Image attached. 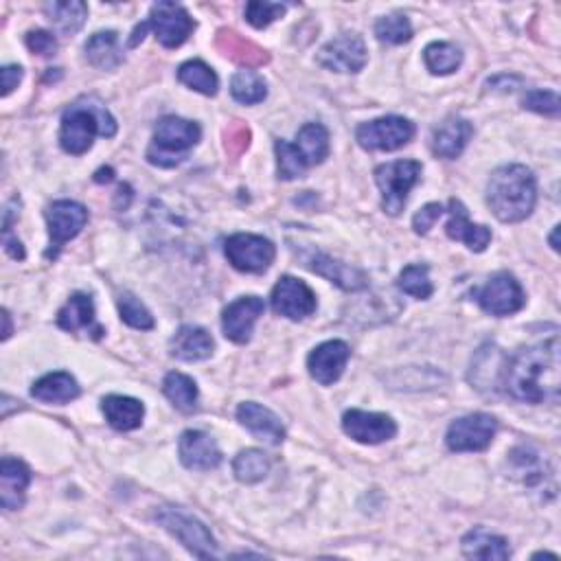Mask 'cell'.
Masks as SVG:
<instances>
[{
	"label": "cell",
	"instance_id": "1",
	"mask_svg": "<svg viewBox=\"0 0 561 561\" xmlns=\"http://www.w3.org/2000/svg\"><path fill=\"white\" fill-rule=\"evenodd\" d=\"M502 388L518 402L544 404L559 397V338L526 347L505 360Z\"/></svg>",
	"mask_w": 561,
	"mask_h": 561
},
{
	"label": "cell",
	"instance_id": "2",
	"mask_svg": "<svg viewBox=\"0 0 561 561\" xmlns=\"http://www.w3.org/2000/svg\"><path fill=\"white\" fill-rule=\"evenodd\" d=\"M487 202L500 222L518 224L526 220L537 202L533 171L524 165L498 167L489 178Z\"/></svg>",
	"mask_w": 561,
	"mask_h": 561
},
{
	"label": "cell",
	"instance_id": "3",
	"mask_svg": "<svg viewBox=\"0 0 561 561\" xmlns=\"http://www.w3.org/2000/svg\"><path fill=\"white\" fill-rule=\"evenodd\" d=\"M114 134H117V121H114V117L101 101L88 97L73 103V106L64 112L60 145L64 152L82 156L93 147L95 136L112 139Z\"/></svg>",
	"mask_w": 561,
	"mask_h": 561
},
{
	"label": "cell",
	"instance_id": "4",
	"mask_svg": "<svg viewBox=\"0 0 561 561\" xmlns=\"http://www.w3.org/2000/svg\"><path fill=\"white\" fill-rule=\"evenodd\" d=\"M200 136L202 130L198 123L180 117H163L156 125L147 160L156 167H176L187 158L189 150L198 145Z\"/></svg>",
	"mask_w": 561,
	"mask_h": 561
},
{
	"label": "cell",
	"instance_id": "5",
	"mask_svg": "<svg viewBox=\"0 0 561 561\" xmlns=\"http://www.w3.org/2000/svg\"><path fill=\"white\" fill-rule=\"evenodd\" d=\"M421 178V163L417 160H397L375 169V182L382 191V209L388 215H399L404 211L410 189Z\"/></svg>",
	"mask_w": 561,
	"mask_h": 561
},
{
	"label": "cell",
	"instance_id": "6",
	"mask_svg": "<svg viewBox=\"0 0 561 561\" xmlns=\"http://www.w3.org/2000/svg\"><path fill=\"white\" fill-rule=\"evenodd\" d=\"M156 520L196 557L211 559L217 555V544L213 535L200 520L191 518V515L178 509H160L156 513Z\"/></svg>",
	"mask_w": 561,
	"mask_h": 561
},
{
	"label": "cell",
	"instance_id": "7",
	"mask_svg": "<svg viewBox=\"0 0 561 561\" xmlns=\"http://www.w3.org/2000/svg\"><path fill=\"white\" fill-rule=\"evenodd\" d=\"M415 136V125L404 117H382L362 123L356 139L362 150L369 152H393L404 147Z\"/></svg>",
	"mask_w": 561,
	"mask_h": 561
},
{
	"label": "cell",
	"instance_id": "8",
	"mask_svg": "<svg viewBox=\"0 0 561 561\" xmlns=\"http://www.w3.org/2000/svg\"><path fill=\"white\" fill-rule=\"evenodd\" d=\"M224 253L228 263L239 272H253L259 274L270 268V263L277 257V248L266 237L237 233L226 239Z\"/></svg>",
	"mask_w": 561,
	"mask_h": 561
},
{
	"label": "cell",
	"instance_id": "9",
	"mask_svg": "<svg viewBox=\"0 0 561 561\" xmlns=\"http://www.w3.org/2000/svg\"><path fill=\"white\" fill-rule=\"evenodd\" d=\"M496 432L498 421L485 412H476L456 419L445 434V443L452 452H483L494 441Z\"/></svg>",
	"mask_w": 561,
	"mask_h": 561
},
{
	"label": "cell",
	"instance_id": "10",
	"mask_svg": "<svg viewBox=\"0 0 561 561\" xmlns=\"http://www.w3.org/2000/svg\"><path fill=\"white\" fill-rule=\"evenodd\" d=\"M478 305L491 316H511L520 312L526 303V296L518 279L509 272H498L483 288L474 292Z\"/></svg>",
	"mask_w": 561,
	"mask_h": 561
},
{
	"label": "cell",
	"instance_id": "11",
	"mask_svg": "<svg viewBox=\"0 0 561 561\" xmlns=\"http://www.w3.org/2000/svg\"><path fill=\"white\" fill-rule=\"evenodd\" d=\"M147 31H154L156 40L167 49H176L191 36L196 22L187 14V9L176 3H156L150 11V20L145 22Z\"/></svg>",
	"mask_w": 561,
	"mask_h": 561
},
{
	"label": "cell",
	"instance_id": "12",
	"mask_svg": "<svg viewBox=\"0 0 561 561\" xmlns=\"http://www.w3.org/2000/svg\"><path fill=\"white\" fill-rule=\"evenodd\" d=\"M47 222H49V235H51V246L47 250V257L55 259L60 255V250L66 242H71L88 222V211L86 206L71 202V200H60L53 202L47 209Z\"/></svg>",
	"mask_w": 561,
	"mask_h": 561
},
{
	"label": "cell",
	"instance_id": "13",
	"mask_svg": "<svg viewBox=\"0 0 561 561\" xmlns=\"http://www.w3.org/2000/svg\"><path fill=\"white\" fill-rule=\"evenodd\" d=\"M366 44L358 33H342L318 51L316 62L336 73H360L366 64Z\"/></svg>",
	"mask_w": 561,
	"mask_h": 561
},
{
	"label": "cell",
	"instance_id": "14",
	"mask_svg": "<svg viewBox=\"0 0 561 561\" xmlns=\"http://www.w3.org/2000/svg\"><path fill=\"white\" fill-rule=\"evenodd\" d=\"M272 309L279 316L301 320L316 312V296L301 279L281 277L272 290Z\"/></svg>",
	"mask_w": 561,
	"mask_h": 561
},
{
	"label": "cell",
	"instance_id": "15",
	"mask_svg": "<svg viewBox=\"0 0 561 561\" xmlns=\"http://www.w3.org/2000/svg\"><path fill=\"white\" fill-rule=\"evenodd\" d=\"M342 430H345L353 441L364 445H377L384 441H391L397 434V423L380 412H366V410H349L342 417Z\"/></svg>",
	"mask_w": 561,
	"mask_h": 561
},
{
	"label": "cell",
	"instance_id": "16",
	"mask_svg": "<svg viewBox=\"0 0 561 561\" xmlns=\"http://www.w3.org/2000/svg\"><path fill=\"white\" fill-rule=\"evenodd\" d=\"M351 358V349L347 342L342 340H329L316 347L307 358L309 375L314 377L318 384L329 386L338 382L342 373L347 369V362Z\"/></svg>",
	"mask_w": 561,
	"mask_h": 561
},
{
	"label": "cell",
	"instance_id": "17",
	"mask_svg": "<svg viewBox=\"0 0 561 561\" xmlns=\"http://www.w3.org/2000/svg\"><path fill=\"white\" fill-rule=\"evenodd\" d=\"M263 309H266V305H263L259 296H242V299L228 305L222 316L224 336L237 342V345H246L250 336H253V327L263 314Z\"/></svg>",
	"mask_w": 561,
	"mask_h": 561
},
{
	"label": "cell",
	"instance_id": "18",
	"mask_svg": "<svg viewBox=\"0 0 561 561\" xmlns=\"http://www.w3.org/2000/svg\"><path fill=\"white\" fill-rule=\"evenodd\" d=\"M178 452L182 465L187 469H196V472H211L222 463V452L217 443L200 430H187L182 434Z\"/></svg>",
	"mask_w": 561,
	"mask_h": 561
},
{
	"label": "cell",
	"instance_id": "19",
	"mask_svg": "<svg viewBox=\"0 0 561 561\" xmlns=\"http://www.w3.org/2000/svg\"><path fill=\"white\" fill-rule=\"evenodd\" d=\"M448 213H450V220L445 224V233H448V237L456 239V242H463L469 250H474V253H483L491 242L489 228L483 224L469 222L467 209L463 206V202L456 198L450 200Z\"/></svg>",
	"mask_w": 561,
	"mask_h": 561
},
{
	"label": "cell",
	"instance_id": "20",
	"mask_svg": "<svg viewBox=\"0 0 561 561\" xmlns=\"http://www.w3.org/2000/svg\"><path fill=\"white\" fill-rule=\"evenodd\" d=\"M305 266L325 277L327 281L336 283L338 288L347 290V292H356V290H364L369 285V277L358 268H351L347 263H342L334 257L323 255V253H312L309 257H305Z\"/></svg>",
	"mask_w": 561,
	"mask_h": 561
},
{
	"label": "cell",
	"instance_id": "21",
	"mask_svg": "<svg viewBox=\"0 0 561 561\" xmlns=\"http://www.w3.org/2000/svg\"><path fill=\"white\" fill-rule=\"evenodd\" d=\"M57 325H60L64 331H71V334L86 331V334H90L95 340L103 336V327L97 323V316H95L93 299L82 292L73 294L71 299L66 301V305L60 309V314H57Z\"/></svg>",
	"mask_w": 561,
	"mask_h": 561
},
{
	"label": "cell",
	"instance_id": "22",
	"mask_svg": "<svg viewBox=\"0 0 561 561\" xmlns=\"http://www.w3.org/2000/svg\"><path fill=\"white\" fill-rule=\"evenodd\" d=\"M237 419L244 428L253 432L257 439L266 441L270 445H279L285 439V428H283L281 419L266 406L246 402L237 408Z\"/></svg>",
	"mask_w": 561,
	"mask_h": 561
},
{
	"label": "cell",
	"instance_id": "23",
	"mask_svg": "<svg viewBox=\"0 0 561 561\" xmlns=\"http://www.w3.org/2000/svg\"><path fill=\"white\" fill-rule=\"evenodd\" d=\"M31 483L29 467L16 459H3L0 463V505L7 511H16L25 502V491Z\"/></svg>",
	"mask_w": 561,
	"mask_h": 561
},
{
	"label": "cell",
	"instance_id": "24",
	"mask_svg": "<svg viewBox=\"0 0 561 561\" xmlns=\"http://www.w3.org/2000/svg\"><path fill=\"white\" fill-rule=\"evenodd\" d=\"M472 134H474V125L467 119H456V117L448 119L432 134V152L450 160L461 156L469 139H472Z\"/></svg>",
	"mask_w": 561,
	"mask_h": 561
},
{
	"label": "cell",
	"instance_id": "25",
	"mask_svg": "<svg viewBox=\"0 0 561 561\" xmlns=\"http://www.w3.org/2000/svg\"><path fill=\"white\" fill-rule=\"evenodd\" d=\"M217 49H220L228 60L244 66L246 71H255V68L263 66L270 60L266 51L259 49L257 44L248 42L246 38H242L239 33L231 29H220V33H217Z\"/></svg>",
	"mask_w": 561,
	"mask_h": 561
},
{
	"label": "cell",
	"instance_id": "26",
	"mask_svg": "<svg viewBox=\"0 0 561 561\" xmlns=\"http://www.w3.org/2000/svg\"><path fill=\"white\" fill-rule=\"evenodd\" d=\"M213 338L202 327L185 325L178 329V334L171 338V356L182 362H200L211 358Z\"/></svg>",
	"mask_w": 561,
	"mask_h": 561
},
{
	"label": "cell",
	"instance_id": "27",
	"mask_svg": "<svg viewBox=\"0 0 561 561\" xmlns=\"http://www.w3.org/2000/svg\"><path fill=\"white\" fill-rule=\"evenodd\" d=\"M101 410L106 415V421L114 430L119 432H130L141 428L143 417H145V408L134 397H123V395H108L103 397L101 402Z\"/></svg>",
	"mask_w": 561,
	"mask_h": 561
},
{
	"label": "cell",
	"instance_id": "28",
	"mask_svg": "<svg viewBox=\"0 0 561 561\" xmlns=\"http://www.w3.org/2000/svg\"><path fill=\"white\" fill-rule=\"evenodd\" d=\"M463 553L469 559H487V561H505L511 557V548L505 537L485 531L483 526L472 529L463 537Z\"/></svg>",
	"mask_w": 561,
	"mask_h": 561
},
{
	"label": "cell",
	"instance_id": "29",
	"mask_svg": "<svg viewBox=\"0 0 561 561\" xmlns=\"http://www.w3.org/2000/svg\"><path fill=\"white\" fill-rule=\"evenodd\" d=\"M31 395L44 404H66L79 397V384L75 382L71 373L57 371L40 377V380L33 384Z\"/></svg>",
	"mask_w": 561,
	"mask_h": 561
},
{
	"label": "cell",
	"instance_id": "30",
	"mask_svg": "<svg viewBox=\"0 0 561 561\" xmlns=\"http://www.w3.org/2000/svg\"><path fill=\"white\" fill-rule=\"evenodd\" d=\"M86 60L99 71H114L123 64V49L114 31H99L86 42Z\"/></svg>",
	"mask_w": 561,
	"mask_h": 561
},
{
	"label": "cell",
	"instance_id": "31",
	"mask_svg": "<svg viewBox=\"0 0 561 561\" xmlns=\"http://www.w3.org/2000/svg\"><path fill=\"white\" fill-rule=\"evenodd\" d=\"M294 147L307 167L320 165L329 156V132L320 123H307L296 136Z\"/></svg>",
	"mask_w": 561,
	"mask_h": 561
},
{
	"label": "cell",
	"instance_id": "32",
	"mask_svg": "<svg viewBox=\"0 0 561 561\" xmlns=\"http://www.w3.org/2000/svg\"><path fill=\"white\" fill-rule=\"evenodd\" d=\"M53 27L62 33V36H73L84 27L88 18V5L82 0H71V3H49L44 7Z\"/></svg>",
	"mask_w": 561,
	"mask_h": 561
},
{
	"label": "cell",
	"instance_id": "33",
	"mask_svg": "<svg viewBox=\"0 0 561 561\" xmlns=\"http://www.w3.org/2000/svg\"><path fill=\"white\" fill-rule=\"evenodd\" d=\"M167 399L182 412H193L198 406V384L185 373H167L163 382Z\"/></svg>",
	"mask_w": 561,
	"mask_h": 561
},
{
	"label": "cell",
	"instance_id": "34",
	"mask_svg": "<svg viewBox=\"0 0 561 561\" xmlns=\"http://www.w3.org/2000/svg\"><path fill=\"white\" fill-rule=\"evenodd\" d=\"M178 79L191 90H198V93L206 97L217 95V88H220V79H217L213 68L206 66L200 60H191L182 64L178 68Z\"/></svg>",
	"mask_w": 561,
	"mask_h": 561
},
{
	"label": "cell",
	"instance_id": "35",
	"mask_svg": "<svg viewBox=\"0 0 561 561\" xmlns=\"http://www.w3.org/2000/svg\"><path fill=\"white\" fill-rule=\"evenodd\" d=\"M423 60L432 75H450L461 66L463 53L450 42H432L423 51Z\"/></svg>",
	"mask_w": 561,
	"mask_h": 561
},
{
	"label": "cell",
	"instance_id": "36",
	"mask_svg": "<svg viewBox=\"0 0 561 561\" xmlns=\"http://www.w3.org/2000/svg\"><path fill=\"white\" fill-rule=\"evenodd\" d=\"M233 472L239 483L255 485L259 480H263L270 472V459L266 452L261 450H244L237 454V459L233 461Z\"/></svg>",
	"mask_w": 561,
	"mask_h": 561
},
{
	"label": "cell",
	"instance_id": "37",
	"mask_svg": "<svg viewBox=\"0 0 561 561\" xmlns=\"http://www.w3.org/2000/svg\"><path fill=\"white\" fill-rule=\"evenodd\" d=\"M231 95L235 101L246 103V106H255L268 97V88L263 77L257 71H239L231 79Z\"/></svg>",
	"mask_w": 561,
	"mask_h": 561
},
{
	"label": "cell",
	"instance_id": "38",
	"mask_svg": "<svg viewBox=\"0 0 561 561\" xmlns=\"http://www.w3.org/2000/svg\"><path fill=\"white\" fill-rule=\"evenodd\" d=\"M399 290L404 294L415 296V299H430L434 292V285L430 281V270L428 266H421V263H412V266L404 268L399 274Z\"/></svg>",
	"mask_w": 561,
	"mask_h": 561
},
{
	"label": "cell",
	"instance_id": "39",
	"mask_svg": "<svg viewBox=\"0 0 561 561\" xmlns=\"http://www.w3.org/2000/svg\"><path fill=\"white\" fill-rule=\"evenodd\" d=\"M375 36L386 44H404L412 38V25L404 14L384 16L375 22Z\"/></svg>",
	"mask_w": 561,
	"mask_h": 561
},
{
	"label": "cell",
	"instance_id": "40",
	"mask_svg": "<svg viewBox=\"0 0 561 561\" xmlns=\"http://www.w3.org/2000/svg\"><path fill=\"white\" fill-rule=\"evenodd\" d=\"M119 312L125 325H130L134 329H141V331H150L154 329V316L150 314V309H147L139 299H136L134 294L125 292L121 294L119 299Z\"/></svg>",
	"mask_w": 561,
	"mask_h": 561
},
{
	"label": "cell",
	"instance_id": "41",
	"mask_svg": "<svg viewBox=\"0 0 561 561\" xmlns=\"http://www.w3.org/2000/svg\"><path fill=\"white\" fill-rule=\"evenodd\" d=\"M274 152H277V165H279V178L283 180H296L303 178L305 171L309 169L303 158L296 152L294 143L288 141H277L274 143Z\"/></svg>",
	"mask_w": 561,
	"mask_h": 561
},
{
	"label": "cell",
	"instance_id": "42",
	"mask_svg": "<svg viewBox=\"0 0 561 561\" xmlns=\"http://www.w3.org/2000/svg\"><path fill=\"white\" fill-rule=\"evenodd\" d=\"M285 14V5L281 3H266V0H253L246 5V20L255 29H266L274 20Z\"/></svg>",
	"mask_w": 561,
	"mask_h": 561
},
{
	"label": "cell",
	"instance_id": "43",
	"mask_svg": "<svg viewBox=\"0 0 561 561\" xmlns=\"http://www.w3.org/2000/svg\"><path fill=\"white\" fill-rule=\"evenodd\" d=\"M522 103L526 110L546 114V117H557L559 114V95L553 90H531V93H526Z\"/></svg>",
	"mask_w": 561,
	"mask_h": 561
},
{
	"label": "cell",
	"instance_id": "44",
	"mask_svg": "<svg viewBox=\"0 0 561 561\" xmlns=\"http://www.w3.org/2000/svg\"><path fill=\"white\" fill-rule=\"evenodd\" d=\"M250 143V130L242 123H233L231 128L226 130V152L233 158L242 156L246 152V147Z\"/></svg>",
	"mask_w": 561,
	"mask_h": 561
},
{
	"label": "cell",
	"instance_id": "45",
	"mask_svg": "<svg viewBox=\"0 0 561 561\" xmlns=\"http://www.w3.org/2000/svg\"><path fill=\"white\" fill-rule=\"evenodd\" d=\"M443 213H445V209L439 202H430L423 206L415 217H412V228H415L417 235H428L434 222H437Z\"/></svg>",
	"mask_w": 561,
	"mask_h": 561
},
{
	"label": "cell",
	"instance_id": "46",
	"mask_svg": "<svg viewBox=\"0 0 561 561\" xmlns=\"http://www.w3.org/2000/svg\"><path fill=\"white\" fill-rule=\"evenodd\" d=\"M27 47L31 53L51 57L57 53V40L49 31H31L27 36Z\"/></svg>",
	"mask_w": 561,
	"mask_h": 561
},
{
	"label": "cell",
	"instance_id": "47",
	"mask_svg": "<svg viewBox=\"0 0 561 561\" xmlns=\"http://www.w3.org/2000/svg\"><path fill=\"white\" fill-rule=\"evenodd\" d=\"M22 79V68L20 66H5L3 68V97H7L11 90L18 88Z\"/></svg>",
	"mask_w": 561,
	"mask_h": 561
},
{
	"label": "cell",
	"instance_id": "48",
	"mask_svg": "<svg viewBox=\"0 0 561 561\" xmlns=\"http://www.w3.org/2000/svg\"><path fill=\"white\" fill-rule=\"evenodd\" d=\"M5 250H7V255L9 257H14V259H25V248H22V244L18 242V239L11 237V231H5Z\"/></svg>",
	"mask_w": 561,
	"mask_h": 561
},
{
	"label": "cell",
	"instance_id": "49",
	"mask_svg": "<svg viewBox=\"0 0 561 561\" xmlns=\"http://www.w3.org/2000/svg\"><path fill=\"white\" fill-rule=\"evenodd\" d=\"M97 182H110L112 180V169H101L97 171Z\"/></svg>",
	"mask_w": 561,
	"mask_h": 561
},
{
	"label": "cell",
	"instance_id": "50",
	"mask_svg": "<svg viewBox=\"0 0 561 561\" xmlns=\"http://www.w3.org/2000/svg\"><path fill=\"white\" fill-rule=\"evenodd\" d=\"M3 323H5V329H3V340H7L11 336V323H9V312H3Z\"/></svg>",
	"mask_w": 561,
	"mask_h": 561
},
{
	"label": "cell",
	"instance_id": "51",
	"mask_svg": "<svg viewBox=\"0 0 561 561\" xmlns=\"http://www.w3.org/2000/svg\"><path fill=\"white\" fill-rule=\"evenodd\" d=\"M557 233H559V226H555V231H553V235H551V246H553V250H559V244H557Z\"/></svg>",
	"mask_w": 561,
	"mask_h": 561
}]
</instances>
